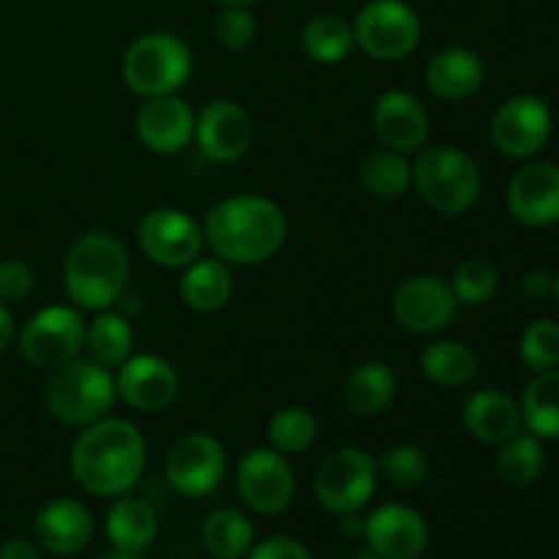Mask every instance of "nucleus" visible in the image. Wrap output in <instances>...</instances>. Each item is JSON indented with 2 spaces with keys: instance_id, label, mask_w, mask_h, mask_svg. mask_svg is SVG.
I'll return each mask as SVG.
<instances>
[{
  "instance_id": "1",
  "label": "nucleus",
  "mask_w": 559,
  "mask_h": 559,
  "mask_svg": "<svg viewBox=\"0 0 559 559\" xmlns=\"http://www.w3.org/2000/svg\"><path fill=\"white\" fill-rule=\"evenodd\" d=\"M147 445L142 431L126 418H102L85 426L69 453L76 484L93 497H123L145 473Z\"/></svg>"
},
{
  "instance_id": "2",
  "label": "nucleus",
  "mask_w": 559,
  "mask_h": 559,
  "mask_svg": "<svg viewBox=\"0 0 559 559\" xmlns=\"http://www.w3.org/2000/svg\"><path fill=\"white\" fill-rule=\"evenodd\" d=\"M205 246L227 265H262L282 251L287 240V216L262 194H233L207 211Z\"/></svg>"
},
{
  "instance_id": "3",
  "label": "nucleus",
  "mask_w": 559,
  "mask_h": 559,
  "mask_svg": "<svg viewBox=\"0 0 559 559\" xmlns=\"http://www.w3.org/2000/svg\"><path fill=\"white\" fill-rule=\"evenodd\" d=\"M129 249L107 229L80 235L63 262V287L80 311L112 309L129 284Z\"/></svg>"
},
{
  "instance_id": "4",
  "label": "nucleus",
  "mask_w": 559,
  "mask_h": 559,
  "mask_svg": "<svg viewBox=\"0 0 559 559\" xmlns=\"http://www.w3.org/2000/svg\"><path fill=\"white\" fill-rule=\"evenodd\" d=\"M413 183L420 200L437 213H467L484 191L480 167L469 153L453 145H431L413 164Z\"/></svg>"
},
{
  "instance_id": "5",
  "label": "nucleus",
  "mask_w": 559,
  "mask_h": 559,
  "mask_svg": "<svg viewBox=\"0 0 559 559\" xmlns=\"http://www.w3.org/2000/svg\"><path fill=\"white\" fill-rule=\"evenodd\" d=\"M118 388L107 366L91 358H74L58 366L47 385V409L66 426H85L107 418Z\"/></svg>"
},
{
  "instance_id": "6",
  "label": "nucleus",
  "mask_w": 559,
  "mask_h": 559,
  "mask_svg": "<svg viewBox=\"0 0 559 559\" xmlns=\"http://www.w3.org/2000/svg\"><path fill=\"white\" fill-rule=\"evenodd\" d=\"M120 74L129 91L142 98L178 93L191 74V49L180 36L153 31L134 38L120 60Z\"/></svg>"
},
{
  "instance_id": "7",
  "label": "nucleus",
  "mask_w": 559,
  "mask_h": 559,
  "mask_svg": "<svg viewBox=\"0 0 559 559\" xmlns=\"http://www.w3.org/2000/svg\"><path fill=\"white\" fill-rule=\"evenodd\" d=\"M380 480L377 459L364 448H338L328 453L314 475V497L333 516L360 513L371 502Z\"/></svg>"
},
{
  "instance_id": "8",
  "label": "nucleus",
  "mask_w": 559,
  "mask_h": 559,
  "mask_svg": "<svg viewBox=\"0 0 559 559\" xmlns=\"http://www.w3.org/2000/svg\"><path fill=\"white\" fill-rule=\"evenodd\" d=\"M355 47L371 60L396 63L418 49L424 25L415 9L404 0H369L353 22Z\"/></svg>"
},
{
  "instance_id": "9",
  "label": "nucleus",
  "mask_w": 559,
  "mask_h": 559,
  "mask_svg": "<svg viewBox=\"0 0 559 559\" xmlns=\"http://www.w3.org/2000/svg\"><path fill=\"white\" fill-rule=\"evenodd\" d=\"M85 325L76 306H44L20 333V353L33 369L55 371L80 358L85 347Z\"/></svg>"
},
{
  "instance_id": "10",
  "label": "nucleus",
  "mask_w": 559,
  "mask_h": 559,
  "mask_svg": "<svg viewBox=\"0 0 559 559\" xmlns=\"http://www.w3.org/2000/svg\"><path fill=\"white\" fill-rule=\"evenodd\" d=\"M136 243L156 265L186 267L202 257L205 233L202 224L180 207H153L136 224Z\"/></svg>"
},
{
  "instance_id": "11",
  "label": "nucleus",
  "mask_w": 559,
  "mask_h": 559,
  "mask_svg": "<svg viewBox=\"0 0 559 559\" xmlns=\"http://www.w3.org/2000/svg\"><path fill=\"white\" fill-rule=\"evenodd\" d=\"M391 306L399 325L415 336L445 331L459 314V300L451 282L437 273H418V276L404 278L393 293Z\"/></svg>"
},
{
  "instance_id": "12",
  "label": "nucleus",
  "mask_w": 559,
  "mask_h": 559,
  "mask_svg": "<svg viewBox=\"0 0 559 559\" xmlns=\"http://www.w3.org/2000/svg\"><path fill=\"white\" fill-rule=\"evenodd\" d=\"M240 500L260 516H278L295 500V473L287 456L273 448H254L238 464Z\"/></svg>"
},
{
  "instance_id": "13",
  "label": "nucleus",
  "mask_w": 559,
  "mask_h": 559,
  "mask_svg": "<svg viewBox=\"0 0 559 559\" xmlns=\"http://www.w3.org/2000/svg\"><path fill=\"white\" fill-rule=\"evenodd\" d=\"M164 473L178 495L205 497L222 484L224 473H227V453L216 437L205 435V431H191L169 448Z\"/></svg>"
},
{
  "instance_id": "14",
  "label": "nucleus",
  "mask_w": 559,
  "mask_h": 559,
  "mask_svg": "<svg viewBox=\"0 0 559 559\" xmlns=\"http://www.w3.org/2000/svg\"><path fill=\"white\" fill-rule=\"evenodd\" d=\"M551 109L538 96H513L491 118V142L508 158H533L551 136Z\"/></svg>"
},
{
  "instance_id": "15",
  "label": "nucleus",
  "mask_w": 559,
  "mask_h": 559,
  "mask_svg": "<svg viewBox=\"0 0 559 559\" xmlns=\"http://www.w3.org/2000/svg\"><path fill=\"white\" fill-rule=\"evenodd\" d=\"M194 142L202 156L216 164H233L249 153L254 142L251 115L233 98H213L197 115Z\"/></svg>"
},
{
  "instance_id": "16",
  "label": "nucleus",
  "mask_w": 559,
  "mask_h": 559,
  "mask_svg": "<svg viewBox=\"0 0 559 559\" xmlns=\"http://www.w3.org/2000/svg\"><path fill=\"white\" fill-rule=\"evenodd\" d=\"M115 388L118 396L136 413H162L178 396V371L167 358L153 353L131 355L129 360L118 366L115 374Z\"/></svg>"
},
{
  "instance_id": "17",
  "label": "nucleus",
  "mask_w": 559,
  "mask_h": 559,
  "mask_svg": "<svg viewBox=\"0 0 559 559\" xmlns=\"http://www.w3.org/2000/svg\"><path fill=\"white\" fill-rule=\"evenodd\" d=\"M364 538L382 559H418L429 546V524L415 508L404 502H388L369 513L364 522Z\"/></svg>"
},
{
  "instance_id": "18",
  "label": "nucleus",
  "mask_w": 559,
  "mask_h": 559,
  "mask_svg": "<svg viewBox=\"0 0 559 559\" xmlns=\"http://www.w3.org/2000/svg\"><path fill=\"white\" fill-rule=\"evenodd\" d=\"M371 126L382 145L399 153L420 151L431 131L424 102L415 93L399 91V87L377 96L374 109H371Z\"/></svg>"
},
{
  "instance_id": "19",
  "label": "nucleus",
  "mask_w": 559,
  "mask_h": 559,
  "mask_svg": "<svg viewBox=\"0 0 559 559\" xmlns=\"http://www.w3.org/2000/svg\"><path fill=\"white\" fill-rule=\"evenodd\" d=\"M194 129L197 112L175 93L145 98L136 112V136L156 156H175L186 151L194 140Z\"/></svg>"
},
{
  "instance_id": "20",
  "label": "nucleus",
  "mask_w": 559,
  "mask_h": 559,
  "mask_svg": "<svg viewBox=\"0 0 559 559\" xmlns=\"http://www.w3.org/2000/svg\"><path fill=\"white\" fill-rule=\"evenodd\" d=\"M508 207L527 227H551L559 222V167L533 162L519 169L508 186Z\"/></svg>"
},
{
  "instance_id": "21",
  "label": "nucleus",
  "mask_w": 559,
  "mask_h": 559,
  "mask_svg": "<svg viewBox=\"0 0 559 559\" xmlns=\"http://www.w3.org/2000/svg\"><path fill=\"white\" fill-rule=\"evenodd\" d=\"M38 549L55 557H74L87 549L93 538V516L80 500H55L38 511L33 522Z\"/></svg>"
},
{
  "instance_id": "22",
  "label": "nucleus",
  "mask_w": 559,
  "mask_h": 559,
  "mask_svg": "<svg viewBox=\"0 0 559 559\" xmlns=\"http://www.w3.org/2000/svg\"><path fill=\"white\" fill-rule=\"evenodd\" d=\"M486 82V63L467 47H445L426 66V85L437 98L464 102L475 96Z\"/></svg>"
},
{
  "instance_id": "23",
  "label": "nucleus",
  "mask_w": 559,
  "mask_h": 559,
  "mask_svg": "<svg viewBox=\"0 0 559 559\" xmlns=\"http://www.w3.org/2000/svg\"><path fill=\"white\" fill-rule=\"evenodd\" d=\"M462 420L469 437L489 442V445H502V442L522 431V409H519V404L508 393L491 391V388L473 393L467 399Z\"/></svg>"
},
{
  "instance_id": "24",
  "label": "nucleus",
  "mask_w": 559,
  "mask_h": 559,
  "mask_svg": "<svg viewBox=\"0 0 559 559\" xmlns=\"http://www.w3.org/2000/svg\"><path fill=\"white\" fill-rule=\"evenodd\" d=\"M235 293L229 265L218 257L194 260L183 267L180 276V300L197 314H216L229 304Z\"/></svg>"
},
{
  "instance_id": "25",
  "label": "nucleus",
  "mask_w": 559,
  "mask_h": 559,
  "mask_svg": "<svg viewBox=\"0 0 559 559\" xmlns=\"http://www.w3.org/2000/svg\"><path fill=\"white\" fill-rule=\"evenodd\" d=\"M399 391L396 374L382 360H366L349 371L344 382V404L358 418H377L393 404Z\"/></svg>"
},
{
  "instance_id": "26",
  "label": "nucleus",
  "mask_w": 559,
  "mask_h": 559,
  "mask_svg": "<svg viewBox=\"0 0 559 559\" xmlns=\"http://www.w3.org/2000/svg\"><path fill=\"white\" fill-rule=\"evenodd\" d=\"M158 535V516L153 506L140 497H115L107 513V538L115 549L147 551Z\"/></svg>"
},
{
  "instance_id": "27",
  "label": "nucleus",
  "mask_w": 559,
  "mask_h": 559,
  "mask_svg": "<svg viewBox=\"0 0 559 559\" xmlns=\"http://www.w3.org/2000/svg\"><path fill=\"white\" fill-rule=\"evenodd\" d=\"M420 371L435 385L456 391V388L469 385L478 371V358L473 349L456 338H437L426 344L420 353Z\"/></svg>"
},
{
  "instance_id": "28",
  "label": "nucleus",
  "mask_w": 559,
  "mask_h": 559,
  "mask_svg": "<svg viewBox=\"0 0 559 559\" xmlns=\"http://www.w3.org/2000/svg\"><path fill=\"white\" fill-rule=\"evenodd\" d=\"M85 347L91 353V360L107 366H120L134 353V328L129 317H123L115 309L96 311L91 322L85 325Z\"/></svg>"
},
{
  "instance_id": "29",
  "label": "nucleus",
  "mask_w": 559,
  "mask_h": 559,
  "mask_svg": "<svg viewBox=\"0 0 559 559\" xmlns=\"http://www.w3.org/2000/svg\"><path fill=\"white\" fill-rule=\"evenodd\" d=\"M300 47L320 66L342 63L355 49L353 25L336 14L311 16L300 31Z\"/></svg>"
},
{
  "instance_id": "30",
  "label": "nucleus",
  "mask_w": 559,
  "mask_h": 559,
  "mask_svg": "<svg viewBox=\"0 0 559 559\" xmlns=\"http://www.w3.org/2000/svg\"><path fill=\"white\" fill-rule=\"evenodd\" d=\"M519 409L530 435L559 440V369L538 371V377L524 388Z\"/></svg>"
},
{
  "instance_id": "31",
  "label": "nucleus",
  "mask_w": 559,
  "mask_h": 559,
  "mask_svg": "<svg viewBox=\"0 0 559 559\" xmlns=\"http://www.w3.org/2000/svg\"><path fill=\"white\" fill-rule=\"evenodd\" d=\"M202 544L216 559H238L254 546V524L235 508H218L202 524Z\"/></svg>"
},
{
  "instance_id": "32",
  "label": "nucleus",
  "mask_w": 559,
  "mask_h": 559,
  "mask_svg": "<svg viewBox=\"0 0 559 559\" xmlns=\"http://www.w3.org/2000/svg\"><path fill=\"white\" fill-rule=\"evenodd\" d=\"M360 183H364L366 194L377 197V200L404 197L413 186V164H409L407 153L391 151V147L369 153L366 162L360 164Z\"/></svg>"
},
{
  "instance_id": "33",
  "label": "nucleus",
  "mask_w": 559,
  "mask_h": 559,
  "mask_svg": "<svg viewBox=\"0 0 559 559\" xmlns=\"http://www.w3.org/2000/svg\"><path fill=\"white\" fill-rule=\"evenodd\" d=\"M544 448H540L535 435H513L511 440L502 442V451L497 453V475L502 484L513 486V489H524V486L535 484L544 473Z\"/></svg>"
},
{
  "instance_id": "34",
  "label": "nucleus",
  "mask_w": 559,
  "mask_h": 559,
  "mask_svg": "<svg viewBox=\"0 0 559 559\" xmlns=\"http://www.w3.org/2000/svg\"><path fill=\"white\" fill-rule=\"evenodd\" d=\"M320 435V424H317L314 413L306 407H284L267 424V442L273 451L284 453V456H295V453H306L317 442Z\"/></svg>"
},
{
  "instance_id": "35",
  "label": "nucleus",
  "mask_w": 559,
  "mask_h": 559,
  "mask_svg": "<svg viewBox=\"0 0 559 559\" xmlns=\"http://www.w3.org/2000/svg\"><path fill=\"white\" fill-rule=\"evenodd\" d=\"M377 467H380V475H385L399 489H418L431 473V462L426 451L413 445V442H399V445L385 448L382 456L377 459Z\"/></svg>"
},
{
  "instance_id": "36",
  "label": "nucleus",
  "mask_w": 559,
  "mask_h": 559,
  "mask_svg": "<svg viewBox=\"0 0 559 559\" xmlns=\"http://www.w3.org/2000/svg\"><path fill=\"white\" fill-rule=\"evenodd\" d=\"M451 287L459 306H486L495 298L497 287H500V276H497V267L489 260H484V257H467L453 271Z\"/></svg>"
},
{
  "instance_id": "37",
  "label": "nucleus",
  "mask_w": 559,
  "mask_h": 559,
  "mask_svg": "<svg viewBox=\"0 0 559 559\" xmlns=\"http://www.w3.org/2000/svg\"><path fill=\"white\" fill-rule=\"evenodd\" d=\"M522 360L533 371H549L559 366V325L555 320H535L519 344Z\"/></svg>"
},
{
  "instance_id": "38",
  "label": "nucleus",
  "mask_w": 559,
  "mask_h": 559,
  "mask_svg": "<svg viewBox=\"0 0 559 559\" xmlns=\"http://www.w3.org/2000/svg\"><path fill=\"white\" fill-rule=\"evenodd\" d=\"M216 41L229 52H243L257 38V20L249 5H224L222 14L216 16Z\"/></svg>"
},
{
  "instance_id": "39",
  "label": "nucleus",
  "mask_w": 559,
  "mask_h": 559,
  "mask_svg": "<svg viewBox=\"0 0 559 559\" xmlns=\"http://www.w3.org/2000/svg\"><path fill=\"white\" fill-rule=\"evenodd\" d=\"M33 284H36V273L20 257H5L0 260V300H14L27 298L33 293Z\"/></svg>"
},
{
  "instance_id": "40",
  "label": "nucleus",
  "mask_w": 559,
  "mask_h": 559,
  "mask_svg": "<svg viewBox=\"0 0 559 559\" xmlns=\"http://www.w3.org/2000/svg\"><path fill=\"white\" fill-rule=\"evenodd\" d=\"M246 559H314V557H311V551L306 549L300 540L278 535V538H265L260 540V544L251 546Z\"/></svg>"
},
{
  "instance_id": "41",
  "label": "nucleus",
  "mask_w": 559,
  "mask_h": 559,
  "mask_svg": "<svg viewBox=\"0 0 559 559\" xmlns=\"http://www.w3.org/2000/svg\"><path fill=\"white\" fill-rule=\"evenodd\" d=\"M522 289L527 298L544 300V298H549L551 289H555V278H551L546 271H530V273H524Z\"/></svg>"
},
{
  "instance_id": "42",
  "label": "nucleus",
  "mask_w": 559,
  "mask_h": 559,
  "mask_svg": "<svg viewBox=\"0 0 559 559\" xmlns=\"http://www.w3.org/2000/svg\"><path fill=\"white\" fill-rule=\"evenodd\" d=\"M0 559H41L38 546L27 538H11L0 546Z\"/></svg>"
},
{
  "instance_id": "43",
  "label": "nucleus",
  "mask_w": 559,
  "mask_h": 559,
  "mask_svg": "<svg viewBox=\"0 0 559 559\" xmlns=\"http://www.w3.org/2000/svg\"><path fill=\"white\" fill-rule=\"evenodd\" d=\"M14 336H16L14 317H11V311L0 304V353H5V349L14 344Z\"/></svg>"
},
{
  "instance_id": "44",
  "label": "nucleus",
  "mask_w": 559,
  "mask_h": 559,
  "mask_svg": "<svg viewBox=\"0 0 559 559\" xmlns=\"http://www.w3.org/2000/svg\"><path fill=\"white\" fill-rule=\"evenodd\" d=\"M115 306H118L120 314L129 317V320H131V317H136V314H140V311H142L140 298H136V295H131V293L120 295V300H118V304H115Z\"/></svg>"
},
{
  "instance_id": "45",
  "label": "nucleus",
  "mask_w": 559,
  "mask_h": 559,
  "mask_svg": "<svg viewBox=\"0 0 559 559\" xmlns=\"http://www.w3.org/2000/svg\"><path fill=\"white\" fill-rule=\"evenodd\" d=\"M338 519H342V533L344 535H349V538H353V535H364L366 519H360L358 513H347V516H338Z\"/></svg>"
},
{
  "instance_id": "46",
  "label": "nucleus",
  "mask_w": 559,
  "mask_h": 559,
  "mask_svg": "<svg viewBox=\"0 0 559 559\" xmlns=\"http://www.w3.org/2000/svg\"><path fill=\"white\" fill-rule=\"evenodd\" d=\"M98 559H142V555H136V551H123V549H109L107 555H102Z\"/></svg>"
},
{
  "instance_id": "47",
  "label": "nucleus",
  "mask_w": 559,
  "mask_h": 559,
  "mask_svg": "<svg viewBox=\"0 0 559 559\" xmlns=\"http://www.w3.org/2000/svg\"><path fill=\"white\" fill-rule=\"evenodd\" d=\"M349 559H382V557H380V555H377V551H371V549H369V546H366V549L355 551V555H353V557H349Z\"/></svg>"
},
{
  "instance_id": "48",
  "label": "nucleus",
  "mask_w": 559,
  "mask_h": 559,
  "mask_svg": "<svg viewBox=\"0 0 559 559\" xmlns=\"http://www.w3.org/2000/svg\"><path fill=\"white\" fill-rule=\"evenodd\" d=\"M222 5H251L257 3V0H218Z\"/></svg>"
},
{
  "instance_id": "49",
  "label": "nucleus",
  "mask_w": 559,
  "mask_h": 559,
  "mask_svg": "<svg viewBox=\"0 0 559 559\" xmlns=\"http://www.w3.org/2000/svg\"><path fill=\"white\" fill-rule=\"evenodd\" d=\"M551 295H555V300H557V306H559V276L555 278V289H551Z\"/></svg>"
}]
</instances>
